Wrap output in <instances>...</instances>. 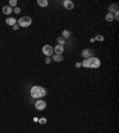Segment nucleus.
<instances>
[{
  "instance_id": "1",
  "label": "nucleus",
  "mask_w": 119,
  "mask_h": 133,
  "mask_svg": "<svg viewBox=\"0 0 119 133\" xmlns=\"http://www.w3.org/2000/svg\"><path fill=\"white\" fill-rule=\"evenodd\" d=\"M100 65H101V61L98 57H91L81 62V66L88 68V69H98Z\"/></svg>"
},
{
  "instance_id": "2",
  "label": "nucleus",
  "mask_w": 119,
  "mask_h": 133,
  "mask_svg": "<svg viewBox=\"0 0 119 133\" xmlns=\"http://www.w3.org/2000/svg\"><path fill=\"white\" fill-rule=\"evenodd\" d=\"M30 95L33 99H42L47 95V89L41 86H32L30 89Z\"/></svg>"
},
{
  "instance_id": "3",
  "label": "nucleus",
  "mask_w": 119,
  "mask_h": 133,
  "mask_svg": "<svg viewBox=\"0 0 119 133\" xmlns=\"http://www.w3.org/2000/svg\"><path fill=\"white\" fill-rule=\"evenodd\" d=\"M17 24L19 25V28H29V26L32 24V19H31V17H29V16H24V17H22L20 19H18Z\"/></svg>"
},
{
  "instance_id": "4",
  "label": "nucleus",
  "mask_w": 119,
  "mask_h": 133,
  "mask_svg": "<svg viewBox=\"0 0 119 133\" xmlns=\"http://www.w3.org/2000/svg\"><path fill=\"white\" fill-rule=\"evenodd\" d=\"M42 52L47 57H51L54 55V46H51L50 44H45L42 48Z\"/></svg>"
},
{
  "instance_id": "5",
  "label": "nucleus",
  "mask_w": 119,
  "mask_h": 133,
  "mask_svg": "<svg viewBox=\"0 0 119 133\" xmlns=\"http://www.w3.org/2000/svg\"><path fill=\"white\" fill-rule=\"evenodd\" d=\"M35 108H36L37 111H44L45 108H47V102H45L44 100L42 99H38L35 103Z\"/></svg>"
},
{
  "instance_id": "6",
  "label": "nucleus",
  "mask_w": 119,
  "mask_h": 133,
  "mask_svg": "<svg viewBox=\"0 0 119 133\" xmlns=\"http://www.w3.org/2000/svg\"><path fill=\"white\" fill-rule=\"evenodd\" d=\"M81 55H82V57H85V59H87V58L93 57V51H92L91 49H85L82 52H81Z\"/></svg>"
},
{
  "instance_id": "7",
  "label": "nucleus",
  "mask_w": 119,
  "mask_h": 133,
  "mask_svg": "<svg viewBox=\"0 0 119 133\" xmlns=\"http://www.w3.org/2000/svg\"><path fill=\"white\" fill-rule=\"evenodd\" d=\"M63 6L66 10H68V11H70V10H73L74 8V3L73 1H70V0H64L63 1Z\"/></svg>"
},
{
  "instance_id": "8",
  "label": "nucleus",
  "mask_w": 119,
  "mask_h": 133,
  "mask_svg": "<svg viewBox=\"0 0 119 133\" xmlns=\"http://www.w3.org/2000/svg\"><path fill=\"white\" fill-rule=\"evenodd\" d=\"M54 52L56 54V55H62V54L64 52V46L63 45H56L55 48H54Z\"/></svg>"
},
{
  "instance_id": "9",
  "label": "nucleus",
  "mask_w": 119,
  "mask_h": 133,
  "mask_svg": "<svg viewBox=\"0 0 119 133\" xmlns=\"http://www.w3.org/2000/svg\"><path fill=\"white\" fill-rule=\"evenodd\" d=\"M5 22H6V24L10 25V26H13V25H16V24H17V19H16V18H12V17L7 18V19H6Z\"/></svg>"
},
{
  "instance_id": "10",
  "label": "nucleus",
  "mask_w": 119,
  "mask_h": 133,
  "mask_svg": "<svg viewBox=\"0 0 119 133\" xmlns=\"http://www.w3.org/2000/svg\"><path fill=\"white\" fill-rule=\"evenodd\" d=\"M12 12H13V8L12 7H10V6H4L3 7V13L4 14H11Z\"/></svg>"
},
{
  "instance_id": "11",
  "label": "nucleus",
  "mask_w": 119,
  "mask_h": 133,
  "mask_svg": "<svg viewBox=\"0 0 119 133\" xmlns=\"http://www.w3.org/2000/svg\"><path fill=\"white\" fill-rule=\"evenodd\" d=\"M51 59H53L54 62H62L63 61V56L62 55H56L55 54V55L51 56Z\"/></svg>"
},
{
  "instance_id": "12",
  "label": "nucleus",
  "mask_w": 119,
  "mask_h": 133,
  "mask_svg": "<svg viewBox=\"0 0 119 133\" xmlns=\"http://www.w3.org/2000/svg\"><path fill=\"white\" fill-rule=\"evenodd\" d=\"M37 5L41 7H47L49 5V1L48 0H37Z\"/></svg>"
},
{
  "instance_id": "13",
  "label": "nucleus",
  "mask_w": 119,
  "mask_h": 133,
  "mask_svg": "<svg viewBox=\"0 0 119 133\" xmlns=\"http://www.w3.org/2000/svg\"><path fill=\"white\" fill-rule=\"evenodd\" d=\"M108 10H110V13H113V12H117V11H118V5H117V4H113V5H110Z\"/></svg>"
},
{
  "instance_id": "14",
  "label": "nucleus",
  "mask_w": 119,
  "mask_h": 133,
  "mask_svg": "<svg viewBox=\"0 0 119 133\" xmlns=\"http://www.w3.org/2000/svg\"><path fill=\"white\" fill-rule=\"evenodd\" d=\"M105 19L107 20V22H113V20H114V18H113V13H110V12H108V13L106 14Z\"/></svg>"
},
{
  "instance_id": "15",
  "label": "nucleus",
  "mask_w": 119,
  "mask_h": 133,
  "mask_svg": "<svg viewBox=\"0 0 119 133\" xmlns=\"http://www.w3.org/2000/svg\"><path fill=\"white\" fill-rule=\"evenodd\" d=\"M57 44L58 45H63L64 46V44H66V39H64L63 37H58L57 38Z\"/></svg>"
},
{
  "instance_id": "16",
  "label": "nucleus",
  "mask_w": 119,
  "mask_h": 133,
  "mask_svg": "<svg viewBox=\"0 0 119 133\" xmlns=\"http://www.w3.org/2000/svg\"><path fill=\"white\" fill-rule=\"evenodd\" d=\"M62 37H63L64 39H66V38H69V37H70V31L64 30L63 32H62Z\"/></svg>"
},
{
  "instance_id": "17",
  "label": "nucleus",
  "mask_w": 119,
  "mask_h": 133,
  "mask_svg": "<svg viewBox=\"0 0 119 133\" xmlns=\"http://www.w3.org/2000/svg\"><path fill=\"white\" fill-rule=\"evenodd\" d=\"M8 6L12 8L17 7V0H10V3H8Z\"/></svg>"
},
{
  "instance_id": "18",
  "label": "nucleus",
  "mask_w": 119,
  "mask_h": 133,
  "mask_svg": "<svg viewBox=\"0 0 119 133\" xmlns=\"http://www.w3.org/2000/svg\"><path fill=\"white\" fill-rule=\"evenodd\" d=\"M38 122L41 125H44V124H47V119L45 118H41V119H38Z\"/></svg>"
},
{
  "instance_id": "19",
  "label": "nucleus",
  "mask_w": 119,
  "mask_h": 133,
  "mask_svg": "<svg viewBox=\"0 0 119 133\" xmlns=\"http://www.w3.org/2000/svg\"><path fill=\"white\" fill-rule=\"evenodd\" d=\"M95 41H99V42H103L104 41V36H101V35H98L97 37H95Z\"/></svg>"
},
{
  "instance_id": "20",
  "label": "nucleus",
  "mask_w": 119,
  "mask_h": 133,
  "mask_svg": "<svg viewBox=\"0 0 119 133\" xmlns=\"http://www.w3.org/2000/svg\"><path fill=\"white\" fill-rule=\"evenodd\" d=\"M13 12H14V13L18 14V13H20V12H22V10H20V8L18 7V6H17V7H14V8H13Z\"/></svg>"
},
{
  "instance_id": "21",
  "label": "nucleus",
  "mask_w": 119,
  "mask_h": 133,
  "mask_svg": "<svg viewBox=\"0 0 119 133\" xmlns=\"http://www.w3.org/2000/svg\"><path fill=\"white\" fill-rule=\"evenodd\" d=\"M12 29H13V30H14V31H17V30H18V29H19V25H18V24L13 25V26H12Z\"/></svg>"
},
{
  "instance_id": "22",
  "label": "nucleus",
  "mask_w": 119,
  "mask_h": 133,
  "mask_svg": "<svg viewBox=\"0 0 119 133\" xmlns=\"http://www.w3.org/2000/svg\"><path fill=\"white\" fill-rule=\"evenodd\" d=\"M50 62H51V57H47V58H45V63H47V64H49Z\"/></svg>"
},
{
  "instance_id": "23",
  "label": "nucleus",
  "mask_w": 119,
  "mask_h": 133,
  "mask_svg": "<svg viewBox=\"0 0 119 133\" xmlns=\"http://www.w3.org/2000/svg\"><path fill=\"white\" fill-rule=\"evenodd\" d=\"M75 66H76V68H81V62H78V63L75 64Z\"/></svg>"
}]
</instances>
